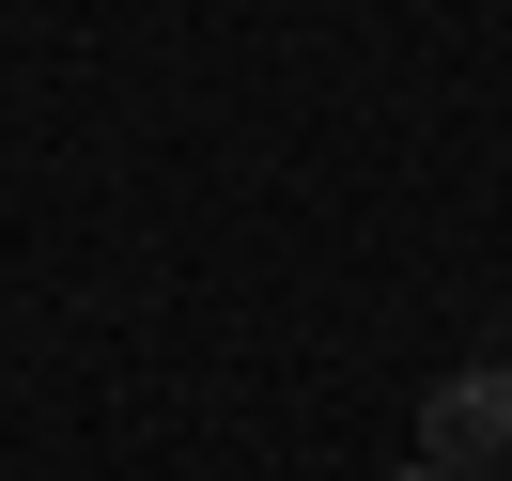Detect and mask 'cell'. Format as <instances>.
<instances>
[{
	"mask_svg": "<svg viewBox=\"0 0 512 481\" xmlns=\"http://www.w3.org/2000/svg\"><path fill=\"white\" fill-rule=\"evenodd\" d=\"M388 481H435V466H388Z\"/></svg>",
	"mask_w": 512,
	"mask_h": 481,
	"instance_id": "cell-2",
	"label": "cell"
},
{
	"mask_svg": "<svg viewBox=\"0 0 512 481\" xmlns=\"http://www.w3.org/2000/svg\"><path fill=\"white\" fill-rule=\"evenodd\" d=\"M419 466L466 481V466H512V373L481 357V373H450L435 404H419Z\"/></svg>",
	"mask_w": 512,
	"mask_h": 481,
	"instance_id": "cell-1",
	"label": "cell"
}]
</instances>
